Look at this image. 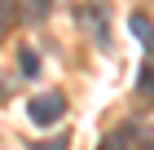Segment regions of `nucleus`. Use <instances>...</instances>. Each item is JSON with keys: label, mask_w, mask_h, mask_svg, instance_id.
Masks as SVG:
<instances>
[{"label": "nucleus", "mask_w": 154, "mask_h": 150, "mask_svg": "<svg viewBox=\"0 0 154 150\" xmlns=\"http://www.w3.org/2000/svg\"><path fill=\"white\" fill-rule=\"evenodd\" d=\"M62 110H66V97L62 93H40L35 102H31V119L35 124H57Z\"/></svg>", "instance_id": "1"}, {"label": "nucleus", "mask_w": 154, "mask_h": 150, "mask_svg": "<svg viewBox=\"0 0 154 150\" xmlns=\"http://www.w3.org/2000/svg\"><path fill=\"white\" fill-rule=\"evenodd\" d=\"M79 13H84L79 22L88 27V31H93V40H97L101 49H110V27H106V9H101V5H84Z\"/></svg>", "instance_id": "2"}, {"label": "nucleus", "mask_w": 154, "mask_h": 150, "mask_svg": "<svg viewBox=\"0 0 154 150\" xmlns=\"http://www.w3.org/2000/svg\"><path fill=\"white\" fill-rule=\"evenodd\" d=\"M48 13H53V0H18V18L31 27H40Z\"/></svg>", "instance_id": "3"}, {"label": "nucleus", "mask_w": 154, "mask_h": 150, "mask_svg": "<svg viewBox=\"0 0 154 150\" xmlns=\"http://www.w3.org/2000/svg\"><path fill=\"white\" fill-rule=\"evenodd\" d=\"M128 27H132V35H137L145 49H154V18H150L145 9H137V13H132V18H128Z\"/></svg>", "instance_id": "4"}, {"label": "nucleus", "mask_w": 154, "mask_h": 150, "mask_svg": "<svg viewBox=\"0 0 154 150\" xmlns=\"http://www.w3.org/2000/svg\"><path fill=\"white\" fill-rule=\"evenodd\" d=\"M137 137H141V128H137V124H123V128H115V132L101 141V150H128Z\"/></svg>", "instance_id": "5"}, {"label": "nucleus", "mask_w": 154, "mask_h": 150, "mask_svg": "<svg viewBox=\"0 0 154 150\" xmlns=\"http://www.w3.org/2000/svg\"><path fill=\"white\" fill-rule=\"evenodd\" d=\"M137 93H141V102L154 106V62H145L141 75H137Z\"/></svg>", "instance_id": "6"}, {"label": "nucleus", "mask_w": 154, "mask_h": 150, "mask_svg": "<svg viewBox=\"0 0 154 150\" xmlns=\"http://www.w3.org/2000/svg\"><path fill=\"white\" fill-rule=\"evenodd\" d=\"M18 71L22 75H40V53L35 49H18Z\"/></svg>", "instance_id": "7"}, {"label": "nucleus", "mask_w": 154, "mask_h": 150, "mask_svg": "<svg viewBox=\"0 0 154 150\" xmlns=\"http://www.w3.org/2000/svg\"><path fill=\"white\" fill-rule=\"evenodd\" d=\"M13 18H18V0H0V40H5V31L13 27Z\"/></svg>", "instance_id": "8"}, {"label": "nucleus", "mask_w": 154, "mask_h": 150, "mask_svg": "<svg viewBox=\"0 0 154 150\" xmlns=\"http://www.w3.org/2000/svg\"><path fill=\"white\" fill-rule=\"evenodd\" d=\"M66 146H71L66 137H53V141H44V146H35V150H66Z\"/></svg>", "instance_id": "9"}, {"label": "nucleus", "mask_w": 154, "mask_h": 150, "mask_svg": "<svg viewBox=\"0 0 154 150\" xmlns=\"http://www.w3.org/2000/svg\"><path fill=\"white\" fill-rule=\"evenodd\" d=\"M9 93H13V80H5V75H0V102H9Z\"/></svg>", "instance_id": "10"}, {"label": "nucleus", "mask_w": 154, "mask_h": 150, "mask_svg": "<svg viewBox=\"0 0 154 150\" xmlns=\"http://www.w3.org/2000/svg\"><path fill=\"white\" fill-rule=\"evenodd\" d=\"M141 150H154V141H145V146H141Z\"/></svg>", "instance_id": "11"}]
</instances>
